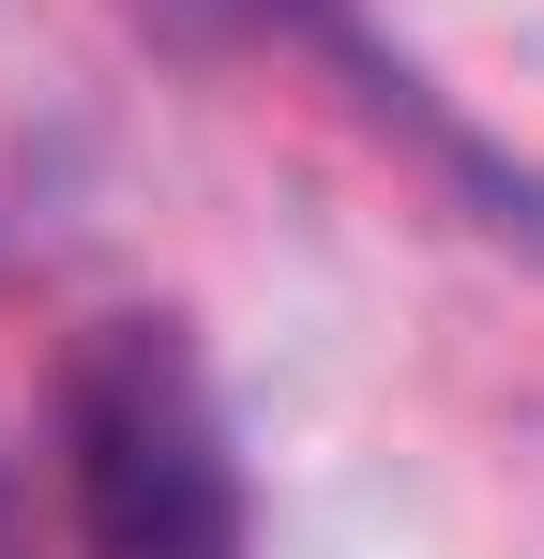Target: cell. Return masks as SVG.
I'll return each instance as SVG.
<instances>
[{
    "label": "cell",
    "mask_w": 544,
    "mask_h": 559,
    "mask_svg": "<svg viewBox=\"0 0 544 559\" xmlns=\"http://www.w3.org/2000/svg\"><path fill=\"white\" fill-rule=\"evenodd\" d=\"M61 514L76 559H258L227 408L167 318H106L61 364Z\"/></svg>",
    "instance_id": "1"
}]
</instances>
